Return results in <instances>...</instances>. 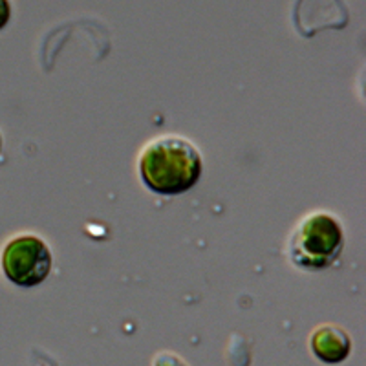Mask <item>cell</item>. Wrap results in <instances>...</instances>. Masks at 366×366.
Returning a JSON list of instances; mask_svg holds the SVG:
<instances>
[{"label": "cell", "instance_id": "cell-1", "mask_svg": "<svg viewBox=\"0 0 366 366\" xmlns=\"http://www.w3.org/2000/svg\"><path fill=\"white\" fill-rule=\"evenodd\" d=\"M143 183L156 194L176 196L187 192L202 178L200 150L182 136L156 137L137 162Z\"/></svg>", "mask_w": 366, "mask_h": 366}, {"label": "cell", "instance_id": "cell-2", "mask_svg": "<svg viewBox=\"0 0 366 366\" xmlns=\"http://www.w3.org/2000/svg\"><path fill=\"white\" fill-rule=\"evenodd\" d=\"M345 247V233L337 218L322 211L304 217L292 233L287 253L297 267L306 271L328 269Z\"/></svg>", "mask_w": 366, "mask_h": 366}, {"label": "cell", "instance_id": "cell-3", "mask_svg": "<svg viewBox=\"0 0 366 366\" xmlns=\"http://www.w3.org/2000/svg\"><path fill=\"white\" fill-rule=\"evenodd\" d=\"M6 279L21 287L39 286L51 269V251L37 234L22 233L13 237L2 251Z\"/></svg>", "mask_w": 366, "mask_h": 366}, {"label": "cell", "instance_id": "cell-4", "mask_svg": "<svg viewBox=\"0 0 366 366\" xmlns=\"http://www.w3.org/2000/svg\"><path fill=\"white\" fill-rule=\"evenodd\" d=\"M312 350L320 361L335 365V362H342L350 355L352 339L339 326L325 325L313 332Z\"/></svg>", "mask_w": 366, "mask_h": 366}, {"label": "cell", "instance_id": "cell-5", "mask_svg": "<svg viewBox=\"0 0 366 366\" xmlns=\"http://www.w3.org/2000/svg\"><path fill=\"white\" fill-rule=\"evenodd\" d=\"M154 366H185V365H183L182 359L176 357V355H172V354H159L158 357H156Z\"/></svg>", "mask_w": 366, "mask_h": 366}, {"label": "cell", "instance_id": "cell-6", "mask_svg": "<svg viewBox=\"0 0 366 366\" xmlns=\"http://www.w3.org/2000/svg\"><path fill=\"white\" fill-rule=\"evenodd\" d=\"M11 19V2L0 0V29H4Z\"/></svg>", "mask_w": 366, "mask_h": 366}, {"label": "cell", "instance_id": "cell-7", "mask_svg": "<svg viewBox=\"0 0 366 366\" xmlns=\"http://www.w3.org/2000/svg\"><path fill=\"white\" fill-rule=\"evenodd\" d=\"M0 150H2V134H0Z\"/></svg>", "mask_w": 366, "mask_h": 366}]
</instances>
